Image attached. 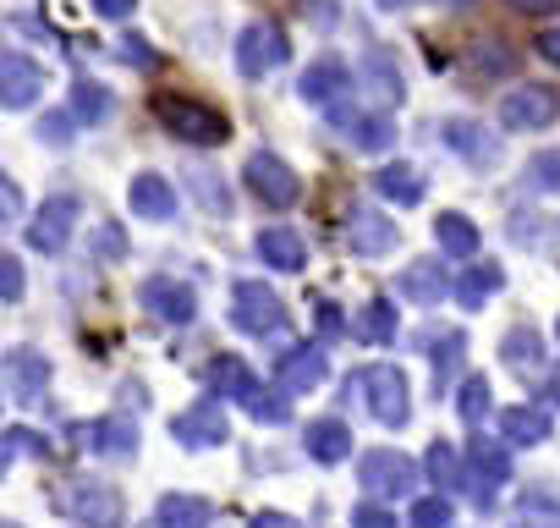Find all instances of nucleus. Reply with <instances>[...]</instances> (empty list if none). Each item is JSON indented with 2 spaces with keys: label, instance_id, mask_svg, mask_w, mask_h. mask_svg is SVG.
Wrapping results in <instances>:
<instances>
[{
  "label": "nucleus",
  "instance_id": "423d86ee",
  "mask_svg": "<svg viewBox=\"0 0 560 528\" xmlns=\"http://www.w3.org/2000/svg\"><path fill=\"white\" fill-rule=\"evenodd\" d=\"M231 325L247 336H275L287 325V309H280V298L264 282H236L231 287Z\"/></svg>",
  "mask_w": 560,
  "mask_h": 528
},
{
  "label": "nucleus",
  "instance_id": "a211bd4d",
  "mask_svg": "<svg viewBox=\"0 0 560 528\" xmlns=\"http://www.w3.org/2000/svg\"><path fill=\"white\" fill-rule=\"evenodd\" d=\"M253 248H258V259L269 264V271H280V276H298L303 264H308V242L292 226H264Z\"/></svg>",
  "mask_w": 560,
  "mask_h": 528
},
{
  "label": "nucleus",
  "instance_id": "09e8293b",
  "mask_svg": "<svg viewBox=\"0 0 560 528\" xmlns=\"http://www.w3.org/2000/svg\"><path fill=\"white\" fill-rule=\"evenodd\" d=\"M121 61H127V67H138V72H154V67H160V56H154L143 39H121Z\"/></svg>",
  "mask_w": 560,
  "mask_h": 528
},
{
  "label": "nucleus",
  "instance_id": "c756f323",
  "mask_svg": "<svg viewBox=\"0 0 560 528\" xmlns=\"http://www.w3.org/2000/svg\"><path fill=\"white\" fill-rule=\"evenodd\" d=\"M209 391H214V397H231V402H247V397L258 391V380H253V369H247L242 358L225 353V358L209 364Z\"/></svg>",
  "mask_w": 560,
  "mask_h": 528
},
{
  "label": "nucleus",
  "instance_id": "5701e85b",
  "mask_svg": "<svg viewBox=\"0 0 560 528\" xmlns=\"http://www.w3.org/2000/svg\"><path fill=\"white\" fill-rule=\"evenodd\" d=\"M396 292H401L407 303H440V298L456 292V287H451V276H445L440 259H418V264H407V271H401Z\"/></svg>",
  "mask_w": 560,
  "mask_h": 528
},
{
  "label": "nucleus",
  "instance_id": "c9c22d12",
  "mask_svg": "<svg viewBox=\"0 0 560 528\" xmlns=\"http://www.w3.org/2000/svg\"><path fill=\"white\" fill-rule=\"evenodd\" d=\"M511 67H516V50H511L505 39H478V45L467 50V72L500 78V72H511Z\"/></svg>",
  "mask_w": 560,
  "mask_h": 528
},
{
  "label": "nucleus",
  "instance_id": "4c0bfd02",
  "mask_svg": "<svg viewBox=\"0 0 560 528\" xmlns=\"http://www.w3.org/2000/svg\"><path fill=\"white\" fill-rule=\"evenodd\" d=\"M489 408H494V391H489V380L483 375H467L462 380V391H456V413H462V424H483L489 418Z\"/></svg>",
  "mask_w": 560,
  "mask_h": 528
},
{
  "label": "nucleus",
  "instance_id": "ea45409f",
  "mask_svg": "<svg viewBox=\"0 0 560 528\" xmlns=\"http://www.w3.org/2000/svg\"><path fill=\"white\" fill-rule=\"evenodd\" d=\"M72 111H78V122H89V127H94V122H105V116H110V94H105L100 83H89V78H83V83H72Z\"/></svg>",
  "mask_w": 560,
  "mask_h": 528
},
{
  "label": "nucleus",
  "instance_id": "79ce46f5",
  "mask_svg": "<svg viewBox=\"0 0 560 528\" xmlns=\"http://www.w3.org/2000/svg\"><path fill=\"white\" fill-rule=\"evenodd\" d=\"M242 408H247V418H258V424H287V418H292V402L275 397V391H264V386H258Z\"/></svg>",
  "mask_w": 560,
  "mask_h": 528
},
{
  "label": "nucleus",
  "instance_id": "9b49d317",
  "mask_svg": "<svg viewBox=\"0 0 560 528\" xmlns=\"http://www.w3.org/2000/svg\"><path fill=\"white\" fill-rule=\"evenodd\" d=\"M330 122H336V133H341L352 149H363V154H385V149L396 144V122H390V116H380V111L330 105Z\"/></svg>",
  "mask_w": 560,
  "mask_h": 528
},
{
  "label": "nucleus",
  "instance_id": "58836bf2",
  "mask_svg": "<svg viewBox=\"0 0 560 528\" xmlns=\"http://www.w3.org/2000/svg\"><path fill=\"white\" fill-rule=\"evenodd\" d=\"M407 523H412V528H456V506H451L445 490H440V495H418L412 512H407Z\"/></svg>",
  "mask_w": 560,
  "mask_h": 528
},
{
  "label": "nucleus",
  "instance_id": "680f3d73",
  "mask_svg": "<svg viewBox=\"0 0 560 528\" xmlns=\"http://www.w3.org/2000/svg\"><path fill=\"white\" fill-rule=\"evenodd\" d=\"M445 7H472V0H445Z\"/></svg>",
  "mask_w": 560,
  "mask_h": 528
},
{
  "label": "nucleus",
  "instance_id": "c03bdc74",
  "mask_svg": "<svg viewBox=\"0 0 560 528\" xmlns=\"http://www.w3.org/2000/svg\"><path fill=\"white\" fill-rule=\"evenodd\" d=\"M192 176V187H198V198H203V209H214V215H231V193L214 182V171H203V165H192L187 171Z\"/></svg>",
  "mask_w": 560,
  "mask_h": 528
},
{
  "label": "nucleus",
  "instance_id": "bf43d9fd",
  "mask_svg": "<svg viewBox=\"0 0 560 528\" xmlns=\"http://www.w3.org/2000/svg\"><path fill=\"white\" fill-rule=\"evenodd\" d=\"M544 397H549V402H555V408H560V364H555V369H549V380H544Z\"/></svg>",
  "mask_w": 560,
  "mask_h": 528
},
{
  "label": "nucleus",
  "instance_id": "cd10ccee",
  "mask_svg": "<svg viewBox=\"0 0 560 528\" xmlns=\"http://www.w3.org/2000/svg\"><path fill=\"white\" fill-rule=\"evenodd\" d=\"M374 187H380V198H390L396 209H412V204H423V193H429L412 165H385V171H374Z\"/></svg>",
  "mask_w": 560,
  "mask_h": 528
},
{
  "label": "nucleus",
  "instance_id": "f704fd0d",
  "mask_svg": "<svg viewBox=\"0 0 560 528\" xmlns=\"http://www.w3.org/2000/svg\"><path fill=\"white\" fill-rule=\"evenodd\" d=\"M505 528H560V501L555 495H522L516 501V512H511V523Z\"/></svg>",
  "mask_w": 560,
  "mask_h": 528
},
{
  "label": "nucleus",
  "instance_id": "9d476101",
  "mask_svg": "<svg viewBox=\"0 0 560 528\" xmlns=\"http://www.w3.org/2000/svg\"><path fill=\"white\" fill-rule=\"evenodd\" d=\"M358 484H363L369 495H412V484H418V462L401 457V451H390V446L363 451V462H358Z\"/></svg>",
  "mask_w": 560,
  "mask_h": 528
},
{
  "label": "nucleus",
  "instance_id": "f8f14e48",
  "mask_svg": "<svg viewBox=\"0 0 560 528\" xmlns=\"http://www.w3.org/2000/svg\"><path fill=\"white\" fill-rule=\"evenodd\" d=\"M0 380H7V397H12L18 408H28V402H39L45 386H50V358L34 353V347H12L7 364H0Z\"/></svg>",
  "mask_w": 560,
  "mask_h": 528
},
{
  "label": "nucleus",
  "instance_id": "473e14b6",
  "mask_svg": "<svg viewBox=\"0 0 560 528\" xmlns=\"http://www.w3.org/2000/svg\"><path fill=\"white\" fill-rule=\"evenodd\" d=\"M363 72H369V83H374V94H380V100H390V105H401V100H407V89H401V67L390 61V50H380V45H374V50L363 56Z\"/></svg>",
  "mask_w": 560,
  "mask_h": 528
},
{
  "label": "nucleus",
  "instance_id": "5fc2aeb1",
  "mask_svg": "<svg viewBox=\"0 0 560 528\" xmlns=\"http://www.w3.org/2000/svg\"><path fill=\"white\" fill-rule=\"evenodd\" d=\"M319 331H325V336H341V331H347V320L336 314V303H319Z\"/></svg>",
  "mask_w": 560,
  "mask_h": 528
},
{
  "label": "nucleus",
  "instance_id": "de8ad7c7",
  "mask_svg": "<svg viewBox=\"0 0 560 528\" xmlns=\"http://www.w3.org/2000/svg\"><path fill=\"white\" fill-rule=\"evenodd\" d=\"M0 292H7V303L23 298V259H18V253L0 259Z\"/></svg>",
  "mask_w": 560,
  "mask_h": 528
},
{
  "label": "nucleus",
  "instance_id": "a18cd8bd",
  "mask_svg": "<svg viewBox=\"0 0 560 528\" xmlns=\"http://www.w3.org/2000/svg\"><path fill=\"white\" fill-rule=\"evenodd\" d=\"M72 127H78V111H50V116L39 122V144L67 149V144H72Z\"/></svg>",
  "mask_w": 560,
  "mask_h": 528
},
{
  "label": "nucleus",
  "instance_id": "a878e982",
  "mask_svg": "<svg viewBox=\"0 0 560 528\" xmlns=\"http://www.w3.org/2000/svg\"><path fill=\"white\" fill-rule=\"evenodd\" d=\"M303 440H308V457L314 462H347L352 457V429L341 418H314Z\"/></svg>",
  "mask_w": 560,
  "mask_h": 528
},
{
  "label": "nucleus",
  "instance_id": "2eb2a0df",
  "mask_svg": "<svg viewBox=\"0 0 560 528\" xmlns=\"http://www.w3.org/2000/svg\"><path fill=\"white\" fill-rule=\"evenodd\" d=\"M138 303H143V309H149L160 325H192V314H198V298H192V287H182V282H171V276H154V282H143Z\"/></svg>",
  "mask_w": 560,
  "mask_h": 528
},
{
  "label": "nucleus",
  "instance_id": "49530a36",
  "mask_svg": "<svg viewBox=\"0 0 560 528\" xmlns=\"http://www.w3.org/2000/svg\"><path fill=\"white\" fill-rule=\"evenodd\" d=\"M352 528H396V512L380 501H363V506H352Z\"/></svg>",
  "mask_w": 560,
  "mask_h": 528
},
{
  "label": "nucleus",
  "instance_id": "0e129e2a",
  "mask_svg": "<svg viewBox=\"0 0 560 528\" xmlns=\"http://www.w3.org/2000/svg\"><path fill=\"white\" fill-rule=\"evenodd\" d=\"M555 336H560V325H555Z\"/></svg>",
  "mask_w": 560,
  "mask_h": 528
},
{
  "label": "nucleus",
  "instance_id": "3c124183",
  "mask_svg": "<svg viewBox=\"0 0 560 528\" xmlns=\"http://www.w3.org/2000/svg\"><path fill=\"white\" fill-rule=\"evenodd\" d=\"M298 7H303V18H314L319 28H330V23H336V7H330V0H298Z\"/></svg>",
  "mask_w": 560,
  "mask_h": 528
},
{
  "label": "nucleus",
  "instance_id": "864d4df0",
  "mask_svg": "<svg viewBox=\"0 0 560 528\" xmlns=\"http://www.w3.org/2000/svg\"><path fill=\"white\" fill-rule=\"evenodd\" d=\"M247 528H303V523H298V517H287V512H258Z\"/></svg>",
  "mask_w": 560,
  "mask_h": 528
},
{
  "label": "nucleus",
  "instance_id": "dca6fc26",
  "mask_svg": "<svg viewBox=\"0 0 560 528\" xmlns=\"http://www.w3.org/2000/svg\"><path fill=\"white\" fill-rule=\"evenodd\" d=\"M83 435V446L94 451V457H110V462H132L138 457V424L127 418V413H105V418H94L89 429H78Z\"/></svg>",
  "mask_w": 560,
  "mask_h": 528
},
{
  "label": "nucleus",
  "instance_id": "a19ab883",
  "mask_svg": "<svg viewBox=\"0 0 560 528\" xmlns=\"http://www.w3.org/2000/svg\"><path fill=\"white\" fill-rule=\"evenodd\" d=\"M18 457H50V440L34 435V429H23V424H12L7 429V451H0V468H12Z\"/></svg>",
  "mask_w": 560,
  "mask_h": 528
},
{
  "label": "nucleus",
  "instance_id": "2f4dec72",
  "mask_svg": "<svg viewBox=\"0 0 560 528\" xmlns=\"http://www.w3.org/2000/svg\"><path fill=\"white\" fill-rule=\"evenodd\" d=\"M352 336H358V342H369V347H390V342H396V309H390L385 298L363 303V314H358Z\"/></svg>",
  "mask_w": 560,
  "mask_h": 528
},
{
  "label": "nucleus",
  "instance_id": "f03ea898",
  "mask_svg": "<svg viewBox=\"0 0 560 528\" xmlns=\"http://www.w3.org/2000/svg\"><path fill=\"white\" fill-rule=\"evenodd\" d=\"M61 512H67L72 523H83V528H121V523H127V501H121V490L105 484V479H78V484H67V490H61Z\"/></svg>",
  "mask_w": 560,
  "mask_h": 528
},
{
  "label": "nucleus",
  "instance_id": "1a4fd4ad",
  "mask_svg": "<svg viewBox=\"0 0 560 528\" xmlns=\"http://www.w3.org/2000/svg\"><path fill=\"white\" fill-rule=\"evenodd\" d=\"M171 435L187 446V451H214V446H225L231 440V418H225V408L220 402H192V408H182L176 418H171Z\"/></svg>",
  "mask_w": 560,
  "mask_h": 528
},
{
  "label": "nucleus",
  "instance_id": "39448f33",
  "mask_svg": "<svg viewBox=\"0 0 560 528\" xmlns=\"http://www.w3.org/2000/svg\"><path fill=\"white\" fill-rule=\"evenodd\" d=\"M358 391H369V413L385 424V429H401L412 418V397H407V375L390 369V364H374L358 375Z\"/></svg>",
  "mask_w": 560,
  "mask_h": 528
},
{
  "label": "nucleus",
  "instance_id": "c85d7f7f",
  "mask_svg": "<svg viewBox=\"0 0 560 528\" xmlns=\"http://www.w3.org/2000/svg\"><path fill=\"white\" fill-rule=\"evenodd\" d=\"M500 358H505V369H516V375H533V369H544V336H538L533 325H516V331H505V342H500Z\"/></svg>",
  "mask_w": 560,
  "mask_h": 528
},
{
  "label": "nucleus",
  "instance_id": "393cba45",
  "mask_svg": "<svg viewBox=\"0 0 560 528\" xmlns=\"http://www.w3.org/2000/svg\"><path fill=\"white\" fill-rule=\"evenodd\" d=\"M154 528H214V506L203 495H160L154 506Z\"/></svg>",
  "mask_w": 560,
  "mask_h": 528
},
{
  "label": "nucleus",
  "instance_id": "f3484780",
  "mask_svg": "<svg viewBox=\"0 0 560 528\" xmlns=\"http://www.w3.org/2000/svg\"><path fill=\"white\" fill-rule=\"evenodd\" d=\"M39 89H45V67H34L23 50H7V56H0V105H7V111H23V105L39 100Z\"/></svg>",
  "mask_w": 560,
  "mask_h": 528
},
{
  "label": "nucleus",
  "instance_id": "72a5a7b5",
  "mask_svg": "<svg viewBox=\"0 0 560 528\" xmlns=\"http://www.w3.org/2000/svg\"><path fill=\"white\" fill-rule=\"evenodd\" d=\"M423 468H429V479H434L440 490H462V484H467V462L456 457L451 440H434L429 457H423Z\"/></svg>",
  "mask_w": 560,
  "mask_h": 528
},
{
  "label": "nucleus",
  "instance_id": "6ab92c4d",
  "mask_svg": "<svg viewBox=\"0 0 560 528\" xmlns=\"http://www.w3.org/2000/svg\"><path fill=\"white\" fill-rule=\"evenodd\" d=\"M275 375H280V391H314V386H325V375H330V364H325V353L319 347H287L275 358Z\"/></svg>",
  "mask_w": 560,
  "mask_h": 528
},
{
  "label": "nucleus",
  "instance_id": "8fccbe9b",
  "mask_svg": "<svg viewBox=\"0 0 560 528\" xmlns=\"http://www.w3.org/2000/svg\"><path fill=\"white\" fill-rule=\"evenodd\" d=\"M0 204H7V226H18V220H23V193H18V182H12V176H0Z\"/></svg>",
  "mask_w": 560,
  "mask_h": 528
},
{
  "label": "nucleus",
  "instance_id": "7ed1b4c3",
  "mask_svg": "<svg viewBox=\"0 0 560 528\" xmlns=\"http://www.w3.org/2000/svg\"><path fill=\"white\" fill-rule=\"evenodd\" d=\"M500 484H511V440H472L467 446V495H472V506L489 512Z\"/></svg>",
  "mask_w": 560,
  "mask_h": 528
},
{
  "label": "nucleus",
  "instance_id": "13d9d810",
  "mask_svg": "<svg viewBox=\"0 0 560 528\" xmlns=\"http://www.w3.org/2000/svg\"><path fill=\"white\" fill-rule=\"evenodd\" d=\"M100 253H110V259L121 253V231H116V226H105V231H100Z\"/></svg>",
  "mask_w": 560,
  "mask_h": 528
},
{
  "label": "nucleus",
  "instance_id": "e433bc0d",
  "mask_svg": "<svg viewBox=\"0 0 560 528\" xmlns=\"http://www.w3.org/2000/svg\"><path fill=\"white\" fill-rule=\"evenodd\" d=\"M462 331H445L440 342H434V397H445L451 386H456V369H462Z\"/></svg>",
  "mask_w": 560,
  "mask_h": 528
},
{
  "label": "nucleus",
  "instance_id": "6e6d98bb",
  "mask_svg": "<svg viewBox=\"0 0 560 528\" xmlns=\"http://www.w3.org/2000/svg\"><path fill=\"white\" fill-rule=\"evenodd\" d=\"M505 7H516V12H527V18H549L560 0H505Z\"/></svg>",
  "mask_w": 560,
  "mask_h": 528
},
{
  "label": "nucleus",
  "instance_id": "7c9ffc66",
  "mask_svg": "<svg viewBox=\"0 0 560 528\" xmlns=\"http://www.w3.org/2000/svg\"><path fill=\"white\" fill-rule=\"evenodd\" d=\"M434 242H440V253H451V259H472V253H478V226H472L467 215L445 209V215L434 220Z\"/></svg>",
  "mask_w": 560,
  "mask_h": 528
},
{
  "label": "nucleus",
  "instance_id": "bb28decb",
  "mask_svg": "<svg viewBox=\"0 0 560 528\" xmlns=\"http://www.w3.org/2000/svg\"><path fill=\"white\" fill-rule=\"evenodd\" d=\"M505 287V276H500V264H467V271H462V282H456V303L462 309H483L494 292Z\"/></svg>",
  "mask_w": 560,
  "mask_h": 528
},
{
  "label": "nucleus",
  "instance_id": "e2e57ef3",
  "mask_svg": "<svg viewBox=\"0 0 560 528\" xmlns=\"http://www.w3.org/2000/svg\"><path fill=\"white\" fill-rule=\"evenodd\" d=\"M0 528H23V523H0Z\"/></svg>",
  "mask_w": 560,
  "mask_h": 528
},
{
  "label": "nucleus",
  "instance_id": "ddd939ff",
  "mask_svg": "<svg viewBox=\"0 0 560 528\" xmlns=\"http://www.w3.org/2000/svg\"><path fill=\"white\" fill-rule=\"evenodd\" d=\"M72 226H78V198H72V193L45 198L39 215L28 220V248H39V253H61V248L72 242Z\"/></svg>",
  "mask_w": 560,
  "mask_h": 528
},
{
  "label": "nucleus",
  "instance_id": "4be33fe9",
  "mask_svg": "<svg viewBox=\"0 0 560 528\" xmlns=\"http://www.w3.org/2000/svg\"><path fill=\"white\" fill-rule=\"evenodd\" d=\"M127 204H132L138 220H171L176 215V187L165 176H154V171H138L132 187H127Z\"/></svg>",
  "mask_w": 560,
  "mask_h": 528
},
{
  "label": "nucleus",
  "instance_id": "4468645a",
  "mask_svg": "<svg viewBox=\"0 0 560 528\" xmlns=\"http://www.w3.org/2000/svg\"><path fill=\"white\" fill-rule=\"evenodd\" d=\"M401 242V226L390 220V215H380V209H352L347 215V248L358 253V259H380V253H390Z\"/></svg>",
  "mask_w": 560,
  "mask_h": 528
},
{
  "label": "nucleus",
  "instance_id": "f257e3e1",
  "mask_svg": "<svg viewBox=\"0 0 560 528\" xmlns=\"http://www.w3.org/2000/svg\"><path fill=\"white\" fill-rule=\"evenodd\" d=\"M154 116H160V127H165L171 138L198 144V149H214V144L231 138V122H225L214 105L187 100V94H154Z\"/></svg>",
  "mask_w": 560,
  "mask_h": 528
},
{
  "label": "nucleus",
  "instance_id": "052dcab7",
  "mask_svg": "<svg viewBox=\"0 0 560 528\" xmlns=\"http://www.w3.org/2000/svg\"><path fill=\"white\" fill-rule=\"evenodd\" d=\"M385 12H401V7H418V0H380Z\"/></svg>",
  "mask_w": 560,
  "mask_h": 528
},
{
  "label": "nucleus",
  "instance_id": "412c9836",
  "mask_svg": "<svg viewBox=\"0 0 560 528\" xmlns=\"http://www.w3.org/2000/svg\"><path fill=\"white\" fill-rule=\"evenodd\" d=\"M440 138L467 160V165H500V138H489L478 122H462V116H451V122H440Z\"/></svg>",
  "mask_w": 560,
  "mask_h": 528
},
{
  "label": "nucleus",
  "instance_id": "4d7b16f0",
  "mask_svg": "<svg viewBox=\"0 0 560 528\" xmlns=\"http://www.w3.org/2000/svg\"><path fill=\"white\" fill-rule=\"evenodd\" d=\"M538 56L560 67V28H549V34H538Z\"/></svg>",
  "mask_w": 560,
  "mask_h": 528
},
{
  "label": "nucleus",
  "instance_id": "603ef678",
  "mask_svg": "<svg viewBox=\"0 0 560 528\" xmlns=\"http://www.w3.org/2000/svg\"><path fill=\"white\" fill-rule=\"evenodd\" d=\"M132 7H138V0H94V12H100V18H110V23L132 18Z\"/></svg>",
  "mask_w": 560,
  "mask_h": 528
},
{
  "label": "nucleus",
  "instance_id": "b1692460",
  "mask_svg": "<svg viewBox=\"0 0 560 528\" xmlns=\"http://www.w3.org/2000/svg\"><path fill=\"white\" fill-rule=\"evenodd\" d=\"M500 435H505L511 446H544V440L555 435V418H549V408L522 402V408H505V413H500Z\"/></svg>",
  "mask_w": 560,
  "mask_h": 528
},
{
  "label": "nucleus",
  "instance_id": "aec40b11",
  "mask_svg": "<svg viewBox=\"0 0 560 528\" xmlns=\"http://www.w3.org/2000/svg\"><path fill=\"white\" fill-rule=\"evenodd\" d=\"M347 89H352V72H347V61H336V56H319V61L298 78L303 105H336Z\"/></svg>",
  "mask_w": 560,
  "mask_h": 528
},
{
  "label": "nucleus",
  "instance_id": "37998d69",
  "mask_svg": "<svg viewBox=\"0 0 560 528\" xmlns=\"http://www.w3.org/2000/svg\"><path fill=\"white\" fill-rule=\"evenodd\" d=\"M527 187L533 193H560V149H544L527 160Z\"/></svg>",
  "mask_w": 560,
  "mask_h": 528
},
{
  "label": "nucleus",
  "instance_id": "6e6552de",
  "mask_svg": "<svg viewBox=\"0 0 560 528\" xmlns=\"http://www.w3.org/2000/svg\"><path fill=\"white\" fill-rule=\"evenodd\" d=\"M560 116V94L549 89V83H522V89H511L505 100H500V122L511 127V133H538V127H549Z\"/></svg>",
  "mask_w": 560,
  "mask_h": 528
},
{
  "label": "nucleus",
  "instance_id": "0eeeda50",
  "mask_svg": "<svg viewBox=\"0 0 560 528\" xmlns=\"http://www.w3.org/2000/svg\"><path fill=\"white\" fill-rule=\"evenodd\" d=\"M287 56H292V45H287V34H280L275 23H247L242 39H236L242 78H269V72L287 67Z\"/></svg>",
  "mask_w": 560,
  "mask_h": 528
},
{
  "label": "nucleus",
  "instance_id": "20e7f679",
  "mask_svg": "<svg viewBox=\"0 0 560 528\" xmlns=\"http://www.w3.org/2000/svg\"><path fill=\"white\" fill-rule=\"evenodd\" d=\"M242 182H247V193H253L264 209H292V204L303 198L298 171L280 160V154H253V160L242 165Z\"/></svg>",
  "mask_w": 560,
  "mask_h": 528
}]
</instances>
